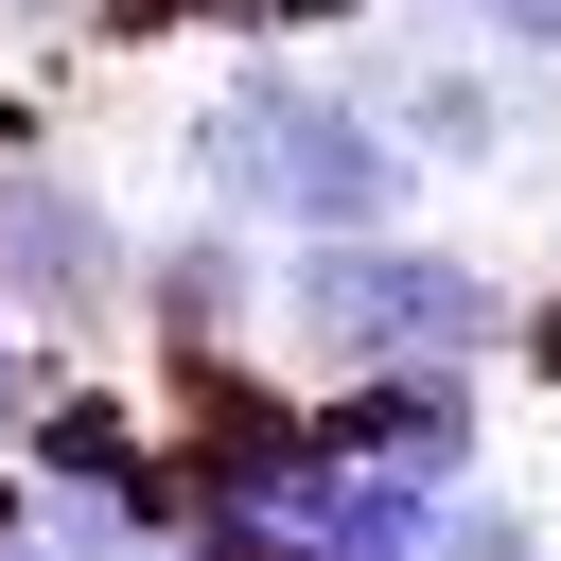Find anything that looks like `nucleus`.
Wrapping results in <instances>:
<instances>
[{"label": "nucleus", "instance_id": "13", "mask_svg": "<svg viewBox=\"0 0 561 561\" xmlns=\"http://www.w3.org/2000/svg\"><path fill=\"white\" fill-rule=\"evenodd\" d=\"M508 368H526V386H561V280H526V316H508Z\"/></svg>", "mask_w": 561, "mask_h": 561}, {"label": "nucleus", "instance_id": "3", "mask_svg": "<svg viewBox=\"0 0 561 561\" xmlns=\"http://www.w3.org/2000/svg\"><path fill=\"white\" fill-rule=\"evenodd\" d=\"M0 316L53 333L70 368L140 333V210L53 140V158H0Z\"/></svg>", "mask_w": 561, "mask_h": 561}, {"label": "nucleus", "instance_id": "8", "mask_svg": "<svg viewBox=\"0 0 561 561\" xmlns=\"http://www.w3.org/2000/svg\"><path fill=\"white\" fill-rule=\"evenodd\" d=\"M438 561H561V508L508 491V473H473V491L438 508Z\"/></svg>", "mask_w": 561, "mask_h": 561}, {"label": "nucleus", "instance_id": "6", "mask_svg": "<svg viewBox=\"0 0 561 561\" xmlns=\"http://www.w3.org/2000/svg\"><path fill=\"white\" fill-rule=\"evenodd\" d=\"M263 280H280V245L228 228V210L140 228V368H228V351H263Z\"/></svg>", "mask_w": 561, "mask_h": 561}, {"label": "nucleus", "instance_id": "7", "mask_svg": "<svg viewBox=\"0 0 561 561\" xmlns=\"http://www.w3.org/2000/svg\"><path fill=\"white\" fill-rule=\"evenodd\" d=\"M298 543H316V561H438V491H403V473H333V456H316Z\"/></svg>", "mask_w": 561, "mask_h": 561}, {"label": "nucleus", "instance_id": "11", "mask_svg": "<svg viewBox=\"0 0 561 561\" xmlns=\"http://www.w3.org/2000/svg\"><path fill=\"white\" fill-rule=\"evenodd\" d=\"M473 35H491V53H508V70H526V88H561V0H491V18H473Z\"/></svg>", "mask_w": 561, "mask_h": 561}, {"label": "nucleus", "instance_id": "1", "mask_svg": "<svg viewBox=\"0 0 561 561\" xmlns=\"http://www.w3.org/2000/svg\"><path fill=\"white\" fill-rule=\"evenodd\" d=\"M175 210H228L263 245H351V228H403L421 210V158L368 123L351 70L316 53H228V88L175 123Z\"/></svg>", "mask_w": 561, "mask_h": 561}, {"label": "nucleus", "instance_id": "14", "mask_svg": "<svg viewBox=\"0 0 561 561\" xmlns=\"http://www.w3.org/2000/svg\"><path fill=\"white\" fill-rule=\"evenodd\" d=\"M18 526H35V473H18V456H0V543H18Z\"/></svg>", "mask_w": 561, "mask_h": 561}, {"label": "nucleus", "instance_id": "5", "mask_svg": "<svg viewBox=\"0 0 561 561\" xmlns=\"http://www.w3.org/2000/svg\"><path fill=\"white\" fill-rule=\"evenodd\" d=\"M333 473H403V491H473L491 473V368H368V386H298Z\"/></svg>", "mask_w": 561, "mask_h": 561}, {"label": "nucleus", "instance_id": "4", "mask_svg": "<svg viewBox=\"0 0 561 561\" xmlns=\"http://www.w3.org/2000/svg\"><path fill=\"white\" fill-rule=\"evenodd\" d=\"M333 70L368 88V123L421 158V175H508L526 140H543V105L561 88H526L491 35H456V18H421V35H333Z\"/></svg>", "mask_w": 561, "mask_h": 561}, {"label": "nucleus", "instance_id": "15", "mask_svg": "<svg viewBox=\"0 0 561 561\" xmlns=\"http://www.w3.org/2000/svg\"><path fill=\"white\" fill-rule=\"evenodd\" d=\"M421 18H456V35H473V18H491V0H421Z\"/></svg>", "mask_w": 561, "mask_h": 561}, {"label": "nucleus", "instance_id": "9", "mask_svg": "<svg viewBox=\"0 0 561 561\" xmlns=\"http://www.w3.org/2000/svg\"><path fill=\"white\" fill-rule=\"evenodd\" d=\"M140 35L158 18H210V35H245V53H316V35H368V0H123Z\"/></svg>", "mask_w": 561, "mask_h": 561}, {"label": "nucleus", "instance_id": "16", "mask_svg": "<svg viewBox=\"0 0 561 561\" xmlns=\"http://www.w3.org/2000/svg\"><path fill=\"white\" fill-rule=\"evenodd\" d=\"M0 561H53V543H35V526H18V543H0Z\"/></svg>", "mask_w": 561, "mask_h": 561}, {"label": "nucleus", "instance_id": "12", "mask_svg": "<svg viewBox=\"0 0 561 561\" xmlns=\"http://www.w3.org/2000/svg\"><path fill=\"white\" fill-rule=\"evenodd\" d=\"M0 158H53V70L0 53Z\"/></svg>", "mask_w": 561, "mask_h": 561}, {"label": "nucleus", "instance_id": "10", "mask_svg": "<svg viewBox=\"0 0 561 561\" xmlns=\"http://www.w3.org/2000/svg\"><path fill=\"white\" fill-rule=\"evenodd\" d=\"M53 386H70V351H53V333H18V316H0V456H18V438H35V403H53Z\"/></svg>", "mask_w": 561, "mask_h": 561}, {"label": "nucleus", "instance_id": "2", "mask_svg": "<svg viewBox=\"0 0 561 561\" xmlns=\"http://www.w3.org/2000/svg\"><path fill=\"white\" fill-rule=\"evenodd\" d=\"M526 280L456 228H351V245H280L263 280V368L280 386H368V368H508Z\"/></svg>", "mask_w": 561, "mask_h": 561}]
</instances>
